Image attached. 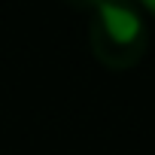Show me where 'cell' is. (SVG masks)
<instances>
[{
  "label": "cell",
  "instance_id": "cell-1",
  "mask_svg": "<svg viewBox=\"0 0 155 155\" xmlns=\"http://www.w3.org/2000/svg\"><path fill=\"white\" fill-rule=\"evenodd\" d=\"M88 46L110 70H128L143 61L149 31L134 0H101L88 18Z\"/></svg>",
  "mask_w": 155,
  "mask_h": 155
},
{
  "label": "cell",
  "instance_id": "cell-3",
  "mask_svg": "<svg viewBox=\"0 0 155 155\" xmlns=\"http://www.w3.org/2000/svg\"><path fill=\"white\" fill-rule=\"evenodd\" d=\"M134 3L140 6V12H149V15H155V0H134Z\"/></svg>",
  "mask_w": 155,
  "mask_h": 155
},
{
  "label": "cell",
  "instance_id": "cell-2",
  "mask_svg": "<svg viewBox=\"0 0 155 155\" xmlns=\"http://www.w3.org/2000/svg\"><path fill=\"white\" fill-rule=\"evenodd\" d=\"M67 3H70V6H76V9H88V12H94L101 0H67Z\"/></svg>",
  "mask_w": 155,
  "mask_h": 155
}]
</instances>
